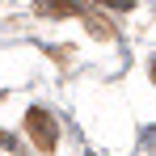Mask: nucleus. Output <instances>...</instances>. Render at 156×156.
<instances>
[{
  "label": "nucleus",
  "mask_w": 156,
  "mask_h": 156,
  "mask_svg": "<svg viewBox=\"0 0 156 156\" xmlns=\"http://www.w3.org/2000/svg\"><path fill=\"white\" fill-rule=\"evenodd\" d=\"M80 9V0H42V13H55V17H59V13H76Z\"/></svg>",
  "instance_id": "2"
},
{
  "label": "nucleus",
  "mask_w": 156,
  "mask_h": 156,
  "mask_svg": "<svg viewBox=\"0 0 156 156\" xmlns=\"http://www.w3.org/2000/svg\"><path fill=\"white\" fill-rule=\"evenodd\" d=\"M110 9H135V0H110Z\"/></svg>",
  "instance_id": "3"
},
{
  "label": "nucleus",
  "mask_w": 156,
  "mask_h": 156,
  "mask_svg": "<svg viewBox=\"0 0 156 156\" xmlns=\"http://www.w3.org/2000/svg\"><path fill=\"white\" fill-rule=\"evenodd\" d=\"M26 127L38 135L42 148H55V127H51V118H47V110H30V114H26Z\"/></svg>",
  "instance_id": "1"
}]
</instances>
